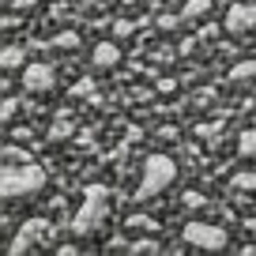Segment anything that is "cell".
Returning a JSON list of instances; mask_svg holds the SVG:
<instances>
[{"label": "cell", "instance_id": "obj_5", "mask_svg": "<svg viewBox=\"0 0 256 256\" xmlns=\"http://www.w3.org/2000/svg\"><path fill=\"white\" fill-rule=\"evenodd\" d=\"M46 238H49V222H46V218H26V222L19 226L16 241L8 245V256H23V252H30V248H34V245H42Z\"/></svg>", "mask_w": 256, "mask_h": 256}, {"label": "cell", "instance_id": "obj_10", "mask_svg": "<svg viewBox=\"0 0 256 256\" xmlns=\"http://www.w3.org/2000/svg\"><path fill=\"white\" fill-rule=\"evenodd\" d=\"M211 12V0H188L181 8V16H184V23H196V19H204Z\"/></svg>", "mask_w": 256, "mask_h": 256}, {"label": "cell", "instance_id": "obj_12", "mask_svg": "<svg viewBox=\"0 0 256 256\" xmlns=\"http://www.w3.org/2000/svg\"><path fill=\"white\" fill-rule=\"evenodd\" d=\"M238 151L245 154V158H256V128L241 132V140H238Z\"/></svg>", "mask_w": 256, "mask_h": 256}, {"label": "cell", "instance_id": "obj_23", "mask_svg": "<svg viewBox=\"0 0 256 256\" xmlns=\"http://www.w3.org/2000/svg\"><path fill=\"white\" fill-rule=\"evenodd\" d=\"M12 117H16V102L8 98V102H4V120H12Z\"/></svg>", "mask_w": 256, "mask_h": 256}, {"label": "cell", "instance_id": "obj_17", "mask_svg": "<svg viewBox=\"0 0 256 256\" xmlns=\"http://www.w3.org/2000/svg\"><path fill=\"white\" fill-rule=\"evenodd\" d=\"M181 23H184V16H162V19H158V26H162V30H177Z\"/></svg>", "mask_w": 256, "mask_h": 256}, {"label": "cell", "instance_id": "obj_16", "mask_svg": "<svg viewBox=\"0 0 256 256\" xmlns=\"http://www.w3.org/2000/svg\"><path fill=\"white\" fill-rule=\"evenodd\" d=\"M252 76H256V60H245L234 68V80H252Z\"/></svg>", "mask_w": 256, "mask_h": 256}, {"label": "cell", "instance_id": "obj_11", "mask_svg": "<svg viewBox=\"0 0 256 256\" xmlns=\"http://www.w3.org/2000/svg\"><path fill=\"white\" fill-rule=\"evenodd\" d=\"M128 230H136V234H154V230H158V222H154L151 215H132V218H128Z\"/></svg>", "mask_w": 256, "mask_h": 256}, {"label": "cell", "instance_id": "obj_13", "mask_svg": "<svg viewBox=\"0 0 256 256\" xmlns=\"http://www.w3.org/2000/svg\"><path fill=\"white\" fill-rule=\"evenodd\" d=\"M53 46L56 49H76V46H80V34H76V30H64V34H56V38H53Z\"/></svg>", "mask_w": 256, "mask_h": 256}, {"label": "cell", "instance_id": "obj_6", "mask_svg": "<svg viewBox=\"0 0 256 256\" xmlns=\"http://www.w3.org/2000/svg\"><path fill=\"white\" fill-rule=\"evenodd\" d=\"M56 87V72L49 68V64H26L23 68V90L26 94H46V90Z\"/></svg>", "mask_w": 256, "mask_h": 256}, {"label": "cell", "instance_id": "obj_4", "mask_svg": "<svg viewBox=\"0 0 256 256\" xmlns=\"http://www.w3.org/2000/svg\"><path fill=\"white\" fill-rule=\"evenodd\" d=\"M184 241H188L192 248H204V252H222V248L230 245V234H226L222 226H215V222L192 218V222L184 226Z\"/></svg>", "mask_w": 256, "mask_h": 256}, {"label": "cell", "instance_id": "obj_21", "mask_svg": "<svg viewBox=\"0 0 256 256\" xmlns=\"http://www.w3.org/2000/svg\"><path fill=\"white\" fill-rule=\"evenodd\" d=\"M215 132H218V124H200V128H196V136H204V140H215Z\"/></svg>", "mask_w": 256, "mask_h": 256}, {"label": "cell", "instance_id": "obj_20", "mask_svg": "<svg viewBox=\"0 0 256 256\" xmlns=\"http://www.w3.org/2000/svg\"><path fill=\"white\" fill-rule=\"evenodd\" d=\"M90 90H94V83H90V80H80V83H76V90H72V94L80 98V94H90Z\"/></svg>", "mask_w": 256, "mask_h": 256}, {"label": "cell", "instance_id": "obj_3", "mask_svg": "<svg viewBox=\"0 0 256 256\" xmlns=\"http://www.w3.org/2000/svg\"><path fill=\"white\" fill-rule=\"evenodd\" d=\"M177 181V162L166 158V154H151L144 162V177H140V188H136V200H154L170 184Z\"/></svg>", "mask_w": 256, "mask_h": 256}, {"label": "cell", "instance_id": "obj_7", "mask_svg": "<svg viewBox=\"0 0 256 256\" xmlns=\"http://www.w3.org/2000/svg\"><path fill=\"white\" fill-rule=\"evenodd\" d=\"M222 26L230 34H245L256 26V4H230V12H226Z\"/></svg>", "mask_w": 256, "mask_h": 256}, {"label": "cell", "instance_id": "obj_18", "mask_svg": "<svg viewBox=\"0 0 256 256\" xmlns=\"http://www.w3.org/2000/svg\"><path fill=\"white\" fill-rule=\"evenodd\" d=\"M42 0H12L8 4V12H30V8H38Z\"/></svg>", "mask_w": 256, "mask_h": 256}, {"label": "cell", "instance_id": "obj_2", "mask_svg": "<svg viewBox=\"0 0 256 256\" xmlns=\"http://www.w3.org/2000/svg\"><path fill=\"white\" fill-rule=\"evenodd\" d=\"M106 211H110V188H106V184H90V188L83 192V204H80V211H76V218H72V234L76 238L94 234L98 226H102Z\"/></svg>", "mask_w": 256, "mask_h": 256}, {"label": "cell", "instance_id": "obj_8", "mask_svg": "<svg viewBox=\"0 0 256 256\" xmlns=\"http://www.w3.org/2000/svg\"><path fill=\"white\" fill-rule=\"evenodd\" d=\"M90 60H94V68H113V64L120 60V46L117 42H98L94 53H90Z\"/></svg>", "mask_w": 256, "mask_h": 256}, {"label": "cell", "instance_id": "obj_15", "mask_svg": "<svg viewBox=\"0 0 256 256\" xmlns=\"http://www.w3.org/2000/svg\"><path fill=\"white\" fill-rule=\"evenodd\" d=\"M128 252H158V241H151V238H144V241H136V245H128Z\"/></svg>", "mask_w": 256, "mask_h": 256}, {"label": "cell", "instance_id": "obj_1", "mask_svg": "<svg viewBox=\"0 0 256 256\" xmlns=\"http://www.w3.org/2000/svg\"><path fill=\"white\" fill-rule=\"evenodd\" d=\"M42 188H46V170L8 144L4 147V170H0V196L16 204V200H34Z\"/></svg>", "mask_w": 256, "mask_h": 256}, {"label": "cell", "instance_id": "obj_19", "mask_svg": "<svg viewBox=\"0 0 256 256\" xmlns=\"http://www.w3.org/2000/svg\"><path fill=\"white\" fill-rule=\"evenodd\" d=\"M234 184H238V188H256V174H238Z\"/></svg>", "mask_w": 256, "mask_h": 256}, {"label": "cell", "instance_id": "obj_14", "mask_svg": "<svg viewBox=\"0 0 256 256\" xmlns=\"http://www.w3.org/2000/svg\"><path fill=\"white\" fill-rule=\"evenodd\" d=\"M68 132H72V120H68V117L53 120V128H49V136H53V140H68Z\"/></svg>", "mask_w": 256, "mask_h": 256}, {"label": "cell", "instance_id": "obj_22", "mask_svg": "<svg viewBox=\"0 0 256 256\" xmlns=\"http://www.w3.org/2000/svg\"><path fill=\"white\" fill-rule=\"evenodd\" d=\"M113 30H117V38H124V34H132V23H124V19H117V26H113Z\"/></svg>", "mask_w": 256, "mask_h": 256}, {"label": "cell", "instance_id": "obj_9", "mask_svg": "<svg viewBox=\"0 0 256 256\" xmlns=\"http://www.w3.org/2000/svg\"><path fill=\"white\" fill-rule=\"evenodd\" d=\"M0 68H4V72H19V68H26V49L23 46H4V53H0Z\"/></svg>", "mask_w": 256, "mask_h": 256}]
</instances>
